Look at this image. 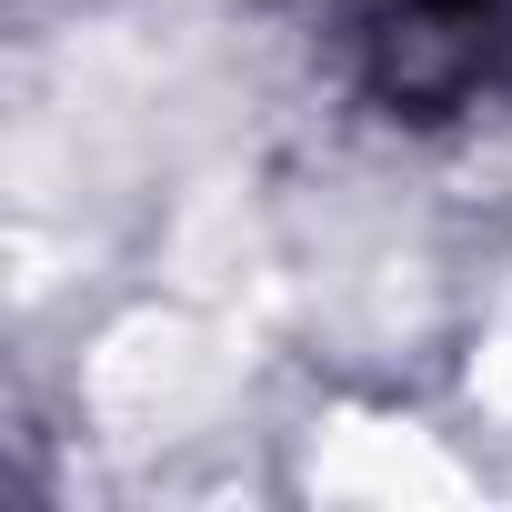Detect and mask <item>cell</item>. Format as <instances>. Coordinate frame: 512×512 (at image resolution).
<instances>
[{
    "instance_id": "1",
    "label": "cell",
    "mask_w": 512,
    "mask_h": 512,
    "mask_svg": "<svg viewBox=\"0 0 512 512\" xmlns=\"http://www.w3.org/2000/svg\"><path fill=\"white\" fill-rule=\"evenodd\" d=\"M512 71V0H392L372 21V91L392 111H462Z\"/></svg>"
}]
</instances>
